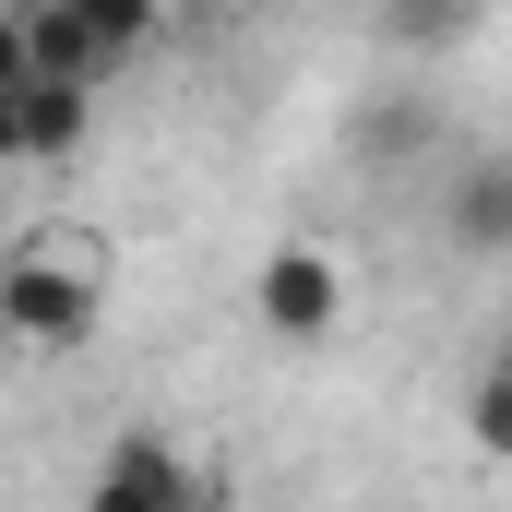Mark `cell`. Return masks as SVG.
I'll use <instances>...</instances> for the list:
<instances>
[{
	"mask_svg": "<svg viewBox=\"0 0 512 512\" xmlns=\"http://www.w3.org/2000/svg\"><path fill=\"white\" fill-rule=\"evenodd\" d=\"M24 72H36V60H24V12H12V0H0V96H12V84H24Z\"/></svg>",
	"mask_w": 512,
	"mask_h": 512,
	"instance_id": "cell-6",
	"label": "cell"
},
{
	"mask_svg": "<svg viewBox=\"0 0 512 512\" xmlns=\"http://www.w3.org/2000/svg\"><path fill=\"white\" fill-rule=\"evenodd\" d=\"M191 512H227V489H215V477H203V501H191Z\"/></svg>",
	"mask_w": 512,
	"mask_h": 512,
	"instance_id": "cell-7",
	"label": "cell"
},
{
	"mask_svg": "<svg viewBox=\"0 0 512 512\" xmlns=\"http://www.w3.org/2000/svg\"><path fill=\"white\" fill-rule=\"evenodd\" d=\"M84 334H96V251L84 239H24L0 262V346L72 358Z\"/></svg>",
	"mask_w": 512,
	"mask_h": 512,
	"instance_id": "cell-1",
	"label": "cell"
},
{
	"mask_svg": "<svg viewBox=\"0 0 512 512\" xmlns=\"http://www.w3.org/2000/svg\"><path fill=\"white\" fill-rule=\"evenodd\" d=\"M251 310L274 322V334H334V310H346V262L322 251V239H286V251H262V274H251Z\"/></svg>",
	"mask_w": 512,
	"mask_h": 512,
	"instance_id": "cell-2",
	"label": "cell"
},
{
	"mask_svg": "<svg viewBox=\"0 0 512 512\" xmlns=\"http://www.w3.org/2000/svg\"><path fill=\"white\" fill-rule=\"evenodd\" d=\"M453 227H465V251H512V179H501V167H465Z\"/></svg>",
	"mask_w": 512,
	"mask_h": 512,
	"instance_id": "cell-4",
	"label": "cell"
},
{
	"mask_svg": "<svg viewBox=\"0 0 512 512\" xmlns=\"http://www.w3.org/2000/svg\"><path fill=\"white\" fill-rule=\"evenodd\" d=\"M72 12H84V36H96L108 60H131V48L167 24V0H72Z\"/></svg>",
	"mask_w": 512,
	"mask_h": 512,
	"instance_id": "cell-5",
	"label": "cell"
},
{
	"mask_svg": "<svg viewBox=\"0 0 512 512\" xmlns=\"http://www.w3.org/2000/svg\"><path fill=\"white\" fill-rule=\"evenodd\" d=\"M191 501H203V465H191L179 441H155V429L108 441V465H96V489H84V512H191Z\"/></svg>",
	"mask_w": 512,
	"mask_h": 512,
	"instance_id": "cell-3",
	"label": "cell"
}]
</instances>
